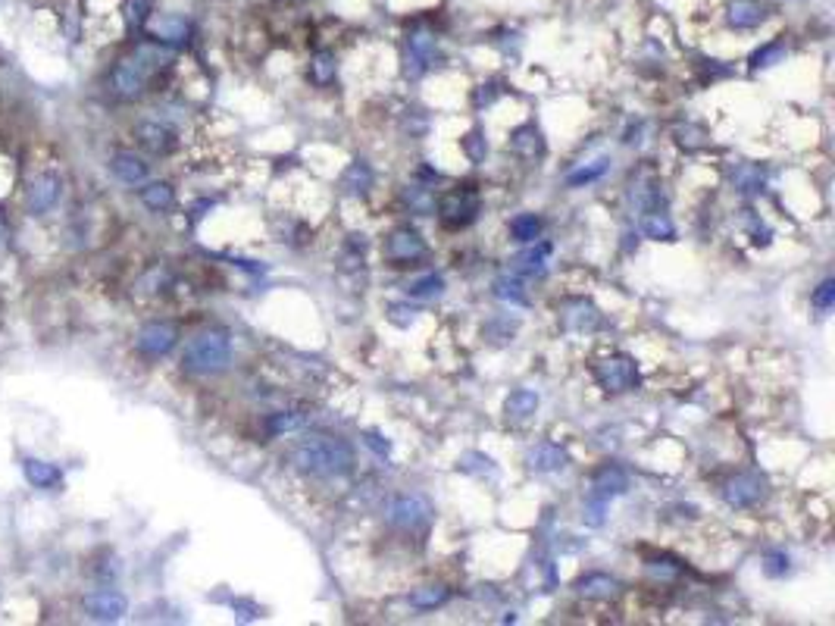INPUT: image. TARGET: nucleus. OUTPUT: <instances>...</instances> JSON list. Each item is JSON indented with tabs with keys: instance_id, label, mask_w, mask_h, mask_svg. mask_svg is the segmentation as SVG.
I'll use <instances>...</instances> for the list:
<instances>
[{
	"instance_id": "obj_1",
	"label": "nucleus",
	"mask_w": 835,
	"mask_h": 626,
	"mask_svg": "<svg viewBox=\"0 0 835 626\" xmlns=\"http://www.w3.org/2000/svg\"><path fill=\"white\" fill-rule=\"evenodd\" d=\"M294 467L307 476H320V480H332V476H348L353 470V448L338 435H307L301 445L294 448Z\"/></svg>"
},
{
	"instance_id": "obj_2",
	"label": "nucleus",
	"mask_w": 835,
	"mask_h": 626,
	"mask_svg": "<svg viewBox=\"0 0 835 626\" xmlns=\"http://www.w3.org/2000/svg\"><path fill=\"white\" fill-rule=\"evenodd\" d=\"M166 60H169V54L160 51V47H151V45L138 47L135 54L123 57L110 69L107 85L119 101H138L147 91V85H151V75L157 73L160 66H166Z\"/></svg>"
},
{
	"instance_id": "obj_3",
	"label": "nucleus",
	"mask_w": 835,
	"mask_h": 626,
	"mask_svg": "<svg viewBox=\"0 0 835 626\" xmlns=\"http://www.w3.org/2000/svg\"><path fill=\"white\" fill-rule=\"evenodd\" d=\"M232 361V339L225 329H204L182 351V370L191 376H214Z\"/></svg>"
},
{
	"instance_id": "obj_4",
	"label": "nucleus",
	"mask_w": 835,
	"mask_h": 626,
	"mask_svg": "<svg viewBox=\"0 0 835 626\" xmlns=\"http://www.w3.org/2000/svg\"><path fill=\"white\" fill-rule=\"evenodd\" d=\"M382 254H385L388 266H398V270H404V266H416L420 260H426L429 244H426V238H422L416 229L401 226V229H394L392 235L385 238V248H382Z\"/></svg>"
},
{
	"instance_id": "obj_5",
	"label": "nucleus",
	"mask_w": 835,
	"mask_h": 626,
	"mask_svg": "<svg viewBox=\"0 0 835 626\" xmlns=\"http://www.w3.org/2000/svg\"><path fill=\"white\" fill-rule=\"evenodd\" d=\"M594 379L604 392L611 395H620V392H629L639 385V367L629 354H611V357H601L594 363Z\"/></svg>"
},
{
	"instance_id": "obj_6",
	"label": "nucleus",
	"mask_w": 835,
	"mask_h": 626,
	"mask_svg": "<svg viewBox=\"0 0 835 626\" xmlns=\"http://www.w3.org/2000/svg\"><path fill=\"white\" fill-rule=\"evenodd\" d=\"M175 342H179V326L169 320H151L144 323V326L138 329L135 335V348L141 357H147V361H160V357H166L169 351L175 348Z\"/></svg>"
},
{
	"instance_id": "obj_7",
	"label": "nucleus",
	"mask_w": 835,
	"mask_h": 626,
	"mask_svg": "<svg viewBox=\"0 0 835 626\" xmlns=\"http://www.w3.org/2000/svg\"><path fill=\"white\" fill-rule=\"evenodd\" d=\"M479 214V194L476 188H454L438 204V216L448 229H463L476 220Z\"/></svg>"
},
{
	"instance_id": "obj_8",
	"label": "nucleus",
	"mask_w": 835,
	"mask_h": 626,
	"mask_svg": "<svg viewBox=\"0 0 835 626\" xmlns=\"http://www.w3.org/2000/svg\"><path fill=\"white\" fill-rule=\"evenodd\" d=\"M429 520H432V504L422 495H398L388 504V523L404 532L422 530V526H429Z\"/></svg>"
},
{
	"instance_id": "obj_9",
	"label": "nucleus",
	"mask_w": 835,
	"mask_h": 626,
	"mask_svg": "<svg viewBox=\"0 0 835 626\" xmlns=\"http://www.w3.org/2000/svg\"><path fill=\"white\" fill-rule=\"evenodd\" d=\"M60 194H63V179L56 175L54 170H45L41 175H35L32 185H28L25 192V210L32 216H45L51 214V210L60 204Z\"/></svg>"
},
{
	"instance_id": "obj_10",
	"label": "nucleus",
	"mask_w": 835,
	"mask_h": 626,
	"mask_svg": "<svg viewBox=\"0 0 835 626\" xmlns=\"http://www.w3.org/2000/svg\"><path fill=\"white\" fill-rule=\"evenodd\" d=\"M82 608L91 621H101V623H116L125 617L129 611V601H125L123 592L116 589H91L88 595L82 598Z\"/></svg>"
},
{
	"instance_id": "obj_11",
	"label": "nucleus",
	"mask_w": 835,
	"mask_h": 626,
	"mask_svg": "<svg viewBox=\"0 0 835 626\" xmlns=\"http://www.w3.org/2000/svg\"><path fill=\"white\" fill-rule=\"evenodd\" d=\"M132 135H135V142L144 147L147 154H154V157H166V154H173L175 144H179L175 132L169 129V125L157 123V119H144V123H138Z\"/></svg>"
},
{
	"instance_id": "obj_12",
	"label": "nucleus",
	"mask_w": 835,
	"mask_h": 626,
	"mask_svg": "<svg viewBox=\"0 0 835 626\" xmlns=\"http://www.w3.org/2000/svg\"><path fill=\"white\" fill-rule=\"evenodd\" d=\"M151 32L154 45L163 47H185L191 38V23L185 16H175V13H166V16H151V23L144 25Z\"/></svg>"
},
{
	"instance_id": "obj_13",
	"label": "nucleus",
	"mask_w": 835,
	"mask_h": 626,
	"mask_svg": "<svg viewBox=\"0 0 835 626\" xmlns=\"http://www.w3.org/2000/svg\"><path fill=\"white\" fill-rule=\"evenodd\" d=\"M760 495H763V480L754 473H739L723 489V498L729 508H751V504L760 502Z\"/></svg>"
},
{
	"instance_id": "obj_14",
	"label": "nucleus",
	"mask_w": 835,
	"mask_h": 626,
	"mask_svg": "<svg viewBox=\"0 0 835 626\" xmlns=\"http://www.w3.org/2000/svg\"><path fill=\"white\" fill-rule=\"evenodd\" d=\"M110 173L116 175L123 185H141V182H147V173H151V166H147V160L138 157V154L116 151L110 157Z\"/></svg>"
},
{
	"instance_id": "obj_15",
	"label": "nucleus",
	"mask_w": 835,
	"mask_h": 626,
	"mask_svg": "<svg viewBox=\"0 0 835 626\" xmlns=\"http://www.w3.org/2000/svg\"><path fill=\"white\" fill-rule=\"evenodd\" d=\"M626 489H629V476L622 473L617 463H604V467H601L598 473L591 476V492H589V495L611 502V498L622 495Z\"/></svg>"
},
{
	"instance_id": "obj_16",
	"label": "nucleus",
	"mask_w": 835,
	"mask_h": 626,
	"mask_svg": "<svg viewBox=\"0 0 835 626\" xmlns=\"http://www.w3.org/2000/svg\"><path fill=\"white\" fill-rule=\"evenodd\" d=\"M526 463L535 473H557V470H563L566 463H570V454H566L561 445H554V442H539V445L526 454Z\"/></svg>"
},
{
	"instance_id": "obj_17",
	"label": "nucleus",
	"mask_w": 835,
	"mask_h": 626,
	"mask_svg": "<svg viewBox=\"0 0 835 626\" xmlns=\"http://www.w3.org/2000/svg\"><path fill=\"white\" fill-rule=\"evenodd\" d=\"M767 6L760 4V0H732L726 10V19L732 29H741V32H751L757 25L767 19Z\"/></svg>"
},
{
	"instance_id": "obj_18",
	"label": "nucleus",
	"mask_w": 835,
	"mask_h": 626,
	"mask_svg": "<svg viewBox=\"0 0 835 626\" xmlns=\"http://www.w3.org/2000/svg\"><path fill=\"white\" fill-rule=\"evenodd\" d=\"M432 60H435V38L422 32L410 35L407 38V73L416 79V75H422L432 66Z\"/></svg>"
},
{
	"instance_id": "obj_19",
	"label": "nucleus",
	"mask_w": 835,
	"mask_h": 626,
	"mask_svg": "<svg viewBox=\"0 0 835 626\" xmlns=\"http://www.w3.org/2000/svg\"><path fill=\"white\" fill-rule=\"evenodd\" d=\"M511 151L516 154L520 160H539V157H544V138H542V132L535 129V123H526V125H520V129H513L511 132Z\"/></svg>"
},
{
	"instance_id": "obj_20",
	"label": "nucleus",
	"mask_w": 835,
	"mask_h": 626,
	"mask_svg": "<svg viewBox=\"0 0 835 626\" xmlns=\"http://www.w3.org/2000/svg\"><path fill=\"white\" fill-rule=\"evenodd\" d=\"M23 473L35 489H56L63 485V470L51 461H41V457H23Z\"/></svg>"
},
{
	"instance_id": "obj_21",
	"label": "nucleus",
	"mask_w": 835,
	"mask_h": 626,
	"mask_svg": "<svg viewBox=\"0 0 835 626\" xmlns=\"http://www.w3.org/2000/svg\"><path fill=\"white\" fill-rule=\"evenodd\" d=\"M576 592L589 601H611L620 592V582L611 573H585L576 580Z\"/></svg>"
},
{
	"instance_id": "obj_22",
	"label": "nucleus",
	"mask_w": 835,
	"mask_h": 626,
	"mask_svg": "<svg viewBox=\"0 0 835 626\" xmlns=\"http://www.w3.org/2000/svg\"><path fill=\"white\" fill-rule=\"evenodd\" d=\"M138 198L147 210H154V214H166V210L175 207V192L169 182H141Z\"/></svg>"
},
{
	"instance_id": "obj_23",
	"label": "nucleus",
	"mask_w": 835,
	"mask_h": 626,
	"mask_svg": "<svg viewBox=\"0 0 835 626\" xmlns=\"http://www.w3.org/2000/svg\"><path fill=\"white\" fill-rule=\"evenodd\" d=\"M639 229L645 238H654V242H673L676 238V226L663 210H645L639 216Z\"/></svg>"
},
{
	"instance_id": "obj_24",
	"label": "nucleus",
	"mask_w": 835,
	"mask_h": 626,
	"mask_svg": "<svg viewBox=\"0 0 835 626\" xmlns=\"http://www.w3.org/2000/svg\"><path fill=\"white\" fill-rule=\"evenodd\" d=\"M548 257H551V244L548 242H539V248L520 251V254L511 260V270L513 273H522V276H542Z\"/></svg>"
},
{
	"instance_id": "obj_25",
	"label": "nucleus",
	"mask_w": 835,
	"mask_h": 626,
	"mask_svg": "<svg viewBox=\"0 0 835 626\" xmlns=\"http://www.w3.org/2000/svg\"><path fill=\"white\" fill-rule=\"evenodd\" d=\"M535 411H539V395H535L532 389H516L504 401V413H507V420H513V423L529 420Z\"/></svg>"
},
{
	"instance_id": "obj_26",
	"label": "nucleus",
	"mask_w": 835,
	"mask_h": 626,
	"mask_svg": "<svg viewBox=\"0 0 835 626\" xmlns=\"http://www.w3.org/2000/svg\"><path fill=\"white\" fill-rule=\"evenodd\" d=\"M563 320H566V326L576 329V333H591L601 323V313L594 311L589 301H576V304H570V311L563 313Z\"/></svg>"
},
{
	"instance_id": "obj_27",
	"label": "nucleus",
	"mask_w": 835,
	"mask_h": 626,
	"mask_svg": "<svg viewBox=\"0 0 835 626\" xmlns=\"http://www.w3.org/2000/svg\"><path fill=\"white\" fill-rule=\"evenodd\" d=\"M123 13H125V29H129L132 35H138V32H144L147 23H151L154 0H125Z\"/></svg>"
},
{
	"instance_id": "obj_28",
	"label": "nucleus",
	"mask_w": 835,
	"mask_h": 626,
	"mask_svg": "<svg viewBox=\"0 0 835 626\" xmlns=\"http://www.w3.org/2000/svg\"><path fill=\"white\" fill-rule=\"evenodd\" d=\"M335 73H338L335 54H329V51L313 54V60H310V82H313V85H320V88L332 85V82H335Z\"/></svg>"
},
{
	"instance_id": "obj_29",
	"label": "nucleus",
	"mask_w": 835,
	"mask_h": 626,
	"mask_svg": "<svg viewBox=\"0 0 835 626\" xmlns=\"http://www.w3.org/2000/svg\"><path fill=\"white\" fill-rule=\"evenodd\" d=\"M448 598H451V589H444V586H422V589H416V592H410L407 601L413 604L416 611H435V608H442Z\"/></svg>"
},
{
	"instance_id": "obj_30",
	"label": "nucleus",
	"mask_w": 835,
	"mask_h": 626,
	"mask_svg": "<svg viewBox=\"0 0 835 626\" xmlns=\"http://www.w3.org/2000/svg\"><path fill=\"white\" fill-rule=\"evenodd\" d=\"M303 423H307V417H303L301 411H279V413H270V417H266V432L270 435H288V432H297Z\"/></svg>"
},
{
	"instance_id": "obj_31",
	"label": "nucleus",
	"mask_w": 835,
	"mask_h": 626,
	"mask_svg": "<svg viewBox=\"0 0 835 626\" xmlns=\"http://www.w3.org/2000/svg\"><path fill=\"white\" fill-rule=\"evenodd\" d=\"M542 216H535V214H520L516 220H511V235H513V242H520V244H529V242H535V238L542 235Z\"/></svg>"
},
{
	"instance_id": "obj_32",
	"label": "nucleus",
	"mask_w": 835,
	"mask_h": 626,
	"mask_svg": "<svg viewBox=\"0 0 835 626\" xmlns=\"http://www.w3.org/2000/svg\"><path fill=\"white\" fill-rule=\"evenodd\" d=\"M607 166H611V160H607V157L594 160V164H591V166H579V170H572L570 175H566V185H570V188L589 185V182H594V179H601V175H604V173H607Z\"/></svg>"
},
{
	"instance_id": "obj_33",
	"label": "nucleus",
	"mask_w": 835,
	"mask_h": 626,
	"mask_svg": "<svg viewBox=\"0 0 835 626\" xmlns=\"http://www.w3.org/2000/svg\"><path fill=\"white\" fill-rule=\"evenodd\" d=\"M442 292H444V279L435 276V273H426L422 279H413V283L407 285L410 298H438Z\"/></svg>"
},
{
	"instance_id": "obj_34",
	"label": "nucleus",
	"mask_w": 835,
	"mask_h": 626,
	"mask_svg": "<svg viewBox=\"0 0 835 626\" xmlns=\"http://www.w3.org/2000/svg\"><path fill=\"white\" fill-rule=\"evenodd\" d=\"M785 57V45L782 41H770V45L757 47L751 54V69H767V66H776Z\"/></svg>"
},
{
	"instance_id": "obj_35",
	"label": "nucleus",
	"mask_w": 835,
	"mask_h": 626,
	"mask_svg": "<svg viewBox=\"0 0 835 626\" xmlns=\"http://www.w3.org/2000/svg\"><path fill=\"white\" fill-rule=\"evenodd\" d=\"M763 188V175H760V170L757 166H741L739 173H735V192H741V194H757Z\"/></svg>"
},
{
	"instance_id": "obj_36",
	"label": "nucleus",
	"mask_w": 835,
	"mask_h": 626,
	"mask_svg": "<svg viewBox=\"0 0 835 626\" xmlns=\"http://www.w3.org/2000/svg\"><path fill=\"white\" fill-rule=\"evenodd\" d=\"M370 185H373V170L366 164H353L344 173V188H351V192H366Z\"/></svg>"
},
{
	"instance_id": "obj_37",
	"label": "nucleus",
	"mask_w": 835,
	"mask_h": 626,
	"mask_svg": "<svg viewBox=\"0 0 835 626\" xmlns=\"http://www.w3.org/2000/svg\"><path fill=\"white\" fill-rule=\"evenodd\" d=\"M494 294H498L501 301H513V304H526V292H522V285L516 283V279H498L494 283Z\"/></svg>"
},
{
	"instance_id": "obj_38",
	"label": "nucleus",
	"mask_w": 835,
	"mask_h": 626,
	"mask_svg": "<svg viewBox=\"0 0 835 626\" xmlns=\"http://www.w3.org/2000/svg\"><path fill=\"white\" fill-rule=\"evenodd\" d=\"M763 573L773 576V580L785 576V573H789V554L780 551V548H776V551H767V554H763Z\"/></svg>"
},
{
	"instance_id": "obj_39",
	"label": "nucleus",
	"mask_w": 835,
	"mask_h": 626,
	"mask_svg": "<svg viewBox=\"0 0 835 626\" xmlns=\"http://www.w3.org/2000/svg\"><path fill=\"white\" fill-rule=\"evenodd\" d=\"M813 307L817 311H832V304H835V279H823L817 288H813Z\"/></svg>"
},
{
	"instance_id": "obj_40",
	"label": "nucleus",
	"mask_w": 835,
	"mask_h": 626,
	"mask_svg": "<svg viewBox=\"0 0 835 626\" xmlns=\"http://www.w3.org/2000/svg\"><path fill=\"white\" fill-rule=\"evenodd\" d=\"M463 154L472 160V164H482V160H485V154H488L485 138L479 135V132H470V135L463 138Z\"/></svg>"
},
{
	"instance_id": "obj_41",
	"label": "nucleus",
	"mask_w": 835,
	"mask_h": 626,
	"mask_svg": "<svg viewBox=\"0 0 835 626\" xmlns=\"http://www.w3.org/2000/svg\"><path fill=\"white\" fill-rule=\"evenodd\" d=\"M363 442H366V445H370L373 452H376L379 457H385L388 452H392V445H388V442L382 439V435H376V432H366V435H363Z\"/></svg>"
}]
</instances>
